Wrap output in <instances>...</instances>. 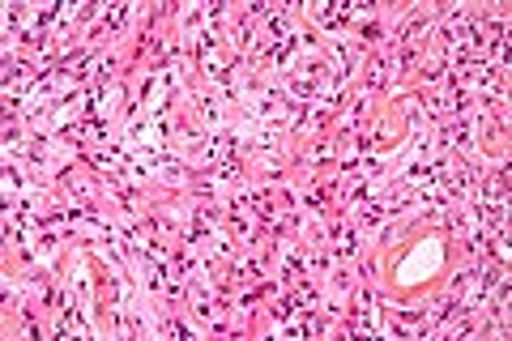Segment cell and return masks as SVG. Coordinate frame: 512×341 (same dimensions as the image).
I'll use <instances>...</instances> for the list:
<instances>
[{
	"label": "cell",
	"mask_w": 512,
	"mask_h": 341,
	"mask_svg": "<svg viewBox=\"0 0 512 341\" xmlns=\"http://www.w3.org/2000/svg\"><path fill=\"white\" fill-rule=\"evenodd\" d=\"M440 273H444V239L423 235V239H414L410 252L393 265V286L397 290H414V286L436 282Z\"/></svg>",
	"instance_id": "1"
}]
</instances>
